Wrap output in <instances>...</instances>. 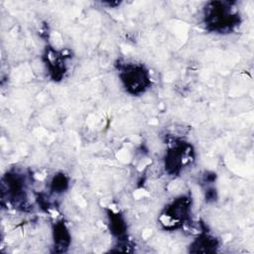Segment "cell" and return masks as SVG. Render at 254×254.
I'll return each mask as SVG.
<instances>
[{"instance_id": "cell-1", "label": "cell", "mask_w": 254, "mask_h": 254, "mask_svg": "<svg viewBox=\"0 0 254 254\" xmlns=\"http://www.w3.org/2000/svg\"><path fill=\"white\" fill-rule=\"evenodd\" d=\"M204 24L208 31L225 34L232 32L240 22V16L231 2H209L204 9Z\"/></svg>"}, {"instance_id": "cell-2", "label": "cell", "mask_w": 254, "mask_h": 254, "mask_svg": "<svg viewBox=\"0 0 254 254\" xmlns=\"http://www.w3.org/2000/svg\"><path fill=\"white\" fill-rule=\"evenodd\" d=\"M119 77L125 90L131 95L142 94L151 86L149 70L140 64H121Z\"/></svg>"}, {"instance_id": "cell-3", "label": "cell", "mask_w": 254, "mask_h": 254, "mask_svg": "<svg viewBox=\"0 0 254 254\" xmlns=\"http://www.w3.org/2000/svg\"><path fill=\"white\" fill-rule=\"evenodd\" d=\"M191 197L180 195L166 205L161 213L160 221L166 229H176L183 226L190 218Z\"/></svg>"}, {"instance_id": "cell-4", "label": "cell", "mask_w": 254, "mask_h": 254, "mask_svg": "<svg viewBox=\"0 0 254 254\" xmlns=\"http://www.w3.org/2000/svg\"><path fill=\"white\" fill-rule=\"evenodd\" d=\"M2 198L16 206L27 202V179L18 171H9L2 178Z\"/></svg>"}, {"instance_id": "cell-5", "label": "cell", "mask_w": 254, "mask_h": 254, "mask_svg": "<svg viewBox=\"0 0 254 254\" xmlns=\"http://www.w3.org/2000/svg\"><path fill=\"white\" fill-rule=\"evenodd\" d=\"M192 149L189 143L177 141L166 152L165 169L173 176L179 175L192 160Z\"/></svg>"}, {"instance_id": "cell-6", "label": "cell", "mask_w": 254, "mask_h": 254, "mask_svg": "<svg viewBox=\"0 0 254 254\" xmlns=\"http://www.w3.org/2000/svg\"><path fill=\"white\" fill-rule=\"evenodd\" d=\"M45 59H46V65L51 77L54 80H61L66 71L65 56L50 48L46 52Z\"/></svg>"}, {"instance_id": "cell-7", "label": "cell", "mask_w": 254, "mask_h": 254, "mask_svg": "<svg viewBox=\"0 0 254 254\" xmlns=\"http://www.w3.org/2000/svg\"><path fill=\"white\" fill-rule=\"evenodd\" d=\"M107 215H108V224H109V229L111 234L115 236L120 241V243L126 242L127 224L122 214L109 209Z\"/></svg>"}, {"instance_id": "cell-8", "label": "cell", "mask_w": 254, "mask_h": 254, "mask_svg": "<svg viewBox=\"0 0 254 254\" xmlns=\"http://www.w3.org/2000/svg\"><path fill=\"white\" fill-rule=\"evenodd\" d=\"M54 248L56 252H64L70 244V234L64 221H58L53 227Z\"/></svg>"}, {"instance_id": "cell-9", "label": "cell", "mask_w": 254, "mask_h": 254, "mask_svg": "<svg viewBox=\"0 0 254 254\" xmlns=\"http://www.w3.org/2000/svg\"><path fill=\"white\" fill-rule=\"evenodd\" d=\"M218 247V242L215 237L207 232L200 233L190 245V251L193 253H210L215 252Z\"/></svg>"}, {"instance_id": "cell-10", "label": "cell", "mask_w": 254, "mask_h": 254, "mask_svg": "<svg viewBox=\"0 0 254 254\" xmlns=\"http://www.w3.org/2000/svg\"><path fill=\"white\" fill-rule=\"evenodd\" d=\"M68 188V179L67 177L63 174L59 173L55 175L51 181L50 189L55 193H62Z\"/></svg>"}]
</instances>
